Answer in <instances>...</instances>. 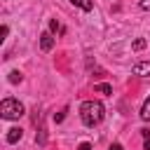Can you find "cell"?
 <instances>
[{"instance_id": "cell-6", "label": "cell", "mask_w": 150, "mask_h": 150, "mask_svg": "<svg viewBox=\"0 0 150 150\" xmlns=\"http://www.w3.org/2000/svg\"><path fill=\"white\" fill-rule=\"evenodd\" d=\"M75 7H80V9H84V12H91L94 9V2L91 0H70Z\"/></svg>"}, {"instance_id": "cell-7", "label": "cell", "mask_w": 150, "mask_h": 150, "mask_svg": "<svg viewBox=\"0 0 150 150\" xmlns=\"http://www.w3.org/2000/svg\"><path fill=\"white\" fill-rule=\"evenodd\" d=\"M141 120H145V122H150V96L143 101V105H141Z\"/></svg>"}, {"instance_id": "cell-8", "label": "cell", "mask_w": 150, "mask_h": 150, "mask_svg": "<svg viewBox=\"0 0 150 150\" xmlns=\"http://www.w3.org/2000/svg\"><path fill=\"white\" fill-rule=\"evenodd\" d=\"M143 134V150H150V129H141Z\"/></svg>"}, {"instance_id": "cell-15", "label": "cell", "mask_w": 150, "mask_h": 150, "mask_svg": "<svg viewBox=\"0 0 150 150\" xmlns=\"http://www.w3.org/2000/svg\"><path fill=\"white\" fill-rule=\"evenodd\" d=\"M77 150H91V145H89V143H80V145H77Z\"/></svg>"}, {"instance_id": "cell-16", "label": "cell", "mask_w": 150, "mask_h": 150, "mask_svg": "<svg viewBox=\"0 0 150 150\" xmlns=\"http://www.w3.org/2000/svg\"><path fill=\"white\" fill-rule=\"evenodd\" d=\"M108 150H124V148H122V145H120V143H112V145H110V148H108Z\"/></svg>"}, {"instance_id": "cell-5", "label": "cell", "mask_w": 150, "mask_h": 150, "mask_svg": "<svg viewBox=\"0 0 150 150\" xmlns=\"http://www.w3.org/2000/svg\"><path fill=\"white\" fill-rule=\"evenodd\" d=\"M21 136H23V131H21L19 127H12V129L7 131V143H16V141H21Z\"/></svg>"}, {"instance_id": "cell-14", "label": "cell", "mask_w": 150, "mask_h": 150, "mask_svg": "<svg viewBox=\"0 0 150 150\" xmlns=\"http://www.w3.org/2000/svg\"><path fill=\"white\" fill-rule=\"evenodd\" d=\"M141 9H145V12H150V0H141Z\"/></svg>"}, {"instance_id": "cell-9", "label": "cell", "mask_w": 150, "mask_h": 150, "mask_svg": "<svg viewBox=\"0 0 150 150\" xmlns=\"http://www.w3.org/2000/svg\"><path fill=\"white\" fill-rule=\"evenodd\" d=\"M94 89H96V91H101V94H105V96H108V94H112V87H110V84H105V82H103V84H96Z\"/></svg>"}, {"instance_id": "cell-13", "label": "cell", "mask_w": 150, "mask_h": 150, "mask_svg": "<svg viewBox=\"0 0 150 150\" xmlns=\"http://www.w3.org/2000/svg\"><path fill=\"white\" fill-rule=\"evenodd\" d=\"M63 117H66V110H61L59 115H54V122H63Z\"/></svg>"}, {"instance_id": "cell-1", "label": "cell", "mask_w": 150, "mask_h": 150, "mask_svg": "<svg viewBox=\"0 0 150 150\" xmlns=\"http://www.w3.org/2000/svg\"><path fill=\"white\" fill-rule=\"evenodd\" d=\"M103 117H105V108H103L101 101H84V103L80 105V120H82L87 127L101 124Z\"/></svg>"}, {"instance_id": "cell-10", "label": "cell", "mask_w": 150, "mask_h": 150, "mask_svg": "<svg viewBox=\"0 0 150 150\" xmlns=\"http://www.w3.org/2000/svg\"><path fill=\"white\" fill-rule=\"evenodd\" d=\"M145 45H148V42H145L143 38H138V40H134V45H131V47H134L136 52H141V49H145Z\"/></svg>"}, {"instance_id": "cell-12", "label": "cell", "mask_w": 150, "mask_h": 150, "mask_svg": "<svg viewBox=\"0 0 150 150\" xmlns=\"http://www.w3.org/2000/svg\"><path fill=\"white\" fill-rule=\"evenodd\" d=\"M9 82H12V84L21 82V73H19V70H12V73H9Z\"/></svg>"}, {"instance_id": "cell-2", "label": "cell", "mask_w": 150, "mask_h": 150, "mask_svg": "<svg viewBox=\"0 0 150 150\" xmlns=\"http://www.w3.org/2000/svg\"><path fill=\"white\" fill-rule=\"evenodd\" d=\"M23 112H26V108H23V103L16 101V98H5V101L0 103V117H2V120H19Z\"/></svg>"}, {"instance_id": "cell-4", "label": "cell", "mask_w": 150, "mask_h": 150, "mask_svg": "<svg viewBox=\"0 0 150 150\" xmlns=\"http://www.w3.org/2000/svg\"><path fill=\"white\" fill-rule=\"evenodd\" d=\"M54 42H56V40H54V33L47 30V33L40 35V49H42V52H49V49L54 47Z\"/></svg>"}, {"instance_id": "cell-3", "label": "cell", "mask_w": 150, "mask_h": 150, "mask_svg": "<svg viewBox=\"0 0 150 150\" xmlns=\"http://www.w3.org/2000/svg\"><path fill=\"white\" fill-rule=\"evenodd\" d=\"M131 73L138 75V77H148V75H150V61H138V63H134Z\"/></svg>"}, {"instance_id": "cell-11", "label": "cell", "mask_w": 150, "mask_h": 150, "mask_svg": "<svg viewBox=\"0 0 150 150\" xmlns=\"http://www.w3.org/2000/svg\"><path fill=\"white\" fill-rule=\"evenodd\" d=\"M59 30H63V28L59 26V21H56V19H52V21H49V33H59Z\"/></svg>"}]
</instances>
